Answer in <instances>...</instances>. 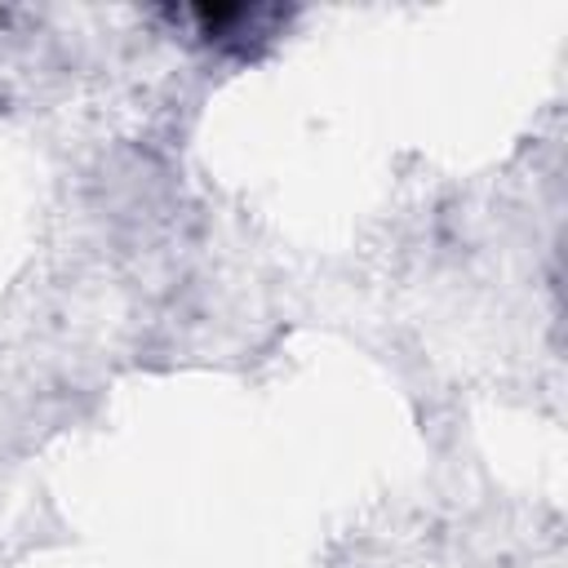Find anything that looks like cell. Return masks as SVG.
Returning <instances> with one entry per match:
<instances>
[{
    "label": "cell",
    "mask_w": 568,
    "mask_h": 568,
    "mask_svg": "<svg viewBox=\"0 0 568 568\" xmlns=\"http://www.w3.org/2000/svg\"><path fill=\"white\" fill-rule=\"evenodd\" d=\"M191 22L200 27L204 40L235 49V53H248L257 40L275 36V22H284V13L266 9V4H195Z\"/></svg>",
    "instance_id": "6da1fadb"
}]
</instances>
